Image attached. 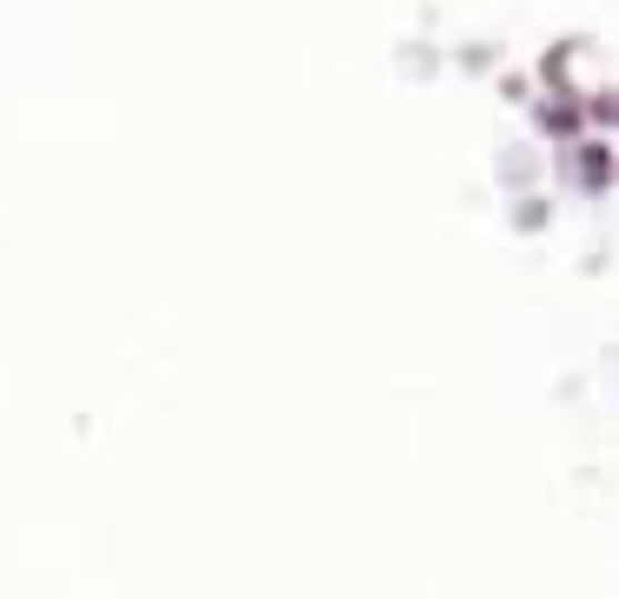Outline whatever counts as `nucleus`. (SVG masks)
<instances>
[]
</instances>
